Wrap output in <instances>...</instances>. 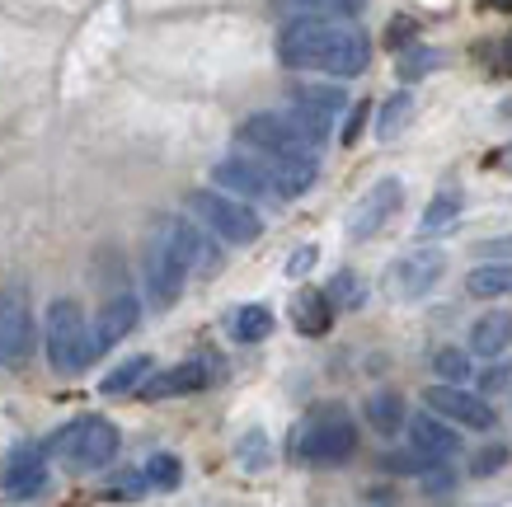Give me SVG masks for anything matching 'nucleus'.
Instances as JSON below:
<instances>
[{"instance_id": "39", "label": "nucleus", "mask_w": 512, "mask_h": 507, "mask_svg": "<svg viewBox=\"0 0 512 507\" xmlns=\"http://www.w3.org/2000/svg\"><path fill=\"white\" fill-rule=\"evenodd\" d=\"M480 385H484V390H508V367H489L480 376Z\"/></svg>"}, {"instance_id": "32", "label": "nucleus", "mask_w": 512, "mask_h": 507, "mask_svg": "<svg viewBox=\"0 0 512 507\" xmlns=\"http://www.w3.org/2000/svg\"><path fill=\"white\" fill-rule=\"evenodd\" d=\"M433 66H442V52H433V47H414V52H404L400 76L404 80H419V76H428Z\"/></svg>"}, {"instance_id": "22", "label": "nucleus", "mask_w": 512, "mask_h": 507, "mask_svg": "<svg viewBox=\"0 0 512 507\" xmlns=\"http://www.w3.org/2000/svg\"><path fill=\"white\" fill-rule=\"evenodd\" d=\"M466 292L484 296V301H498V296H512V263H484L466 277Z\"/></svg>"}, {"instance_id": "15", "label": "nucleus", "mask_w": 512, "mask_h": 507, "mask_svg": "<svg viewBox=\"0 0 512 507\" xmlns=\"http://www.w3.org/2000/svg\"><path fill=\"white\" fill-rule=\"evenodd\" d=\"M212 184H221L235 198H273V184H268V169L259 155H231L212 169Z\"/></svg>"}, {"instance_id": "11", "label": "nucleus", "mask_w": 512, "mask_h": 507, "mask_svg": "<svg viewBox=\"0 0 512 507\" xmlns=\"http://www.w3.org/2000/svg\"><path fill=\"white\" fill-rule=\"evenodd\" d=\"M423 404H428L433 414H442L447 423H466L470 432H494L498 428V414L489 409V400H484V395H470V390H461L456 381L428 385V390H423Z\"/></svg>"}, {"instance_id": "30", "label": "nucleus", "mask_w": 512, "mask_h": 507, "mask_svg": "<svg viewBox=\"0 0 512 507\" xmlns=\"http://www.w3.org/2000/svg\"><path fill=\"white\" fill-rule=\"evenodd\" d=\"M433 461L437 456H428L423 446H414V451H386V456H381V470H390V475H423Z\"/></svg>"}, {"instance_id": "40", "label": "nucleus", "mask_w": 512, "mask_h": 507, "mask_svg": "<svg viewBox=\"0 0 512 507\" xmlns=\"http://www.w3.org/2000/svg\"><path fill=\"white\" fill-rule=\"evenodd\" d=\"M480 254L489 259V254H512V240H489V245H480Z\"/></svg>"}, {"instance_id": "9", "label": "nucleus", "mask_w": 512, "mask_h": 507, "mask_svg": "<svg viewBox=\"0 0 512 507\" xmlns=\"http://www.w3.org/2000/svg\"><path fill=\"white\" fill-rule=\"evenodd\" d=\"M343 108H348V99H343L339 85H301V90L292 94V113L296 127L306 132L311 141H320L325 146L329 132H334V118H339Z\"/></svg>"}, {"instance_id": "16", "label": "nucleus", "mask_w": 512, "mask_h": 507, "mask_svg": "<svg viewBox=\"0 0 512 507\" xmlns=\"http://www.w3.org/2000/svg\"><path fill=\"white\" fill-rule=\"evenodd\" d=\"M0 489L10 493V498H38V493H47V451L19 446L15 456H10V470L0 479Z\"/></svg>"}, {"instance_id": "21", "label": "nucleus", "mask_w": 512, "mask_h": 507, "mask_svg": "<svg viewBox=\"0 0 512 507\" xmlns=\"http://www.w3.org/2000/svg\"><path fill=\"white\" fill-rule=\"evenodd\" d=\"M292 324H296V334H306V338L329 334V324H334V306H329V296L325 292H301L292 301Z\"/></svg>"}, {"instance_id": "3", "label": "nucleus", "mask_w": 512, "mask_h": 507, "mask_svg": "<svg viewBox=\"0 0 512 507\" xmlns=\"http://www.w3.org/2000/svg\"><path fill=\"white\" fill-rule=\"evenodd\" d=\"M118 446H123V437H118V428L109 418H76L62 432H52V442L43 451L47 456H62L66 470H76V475H94V470L113 465Z\"/></svg>"}, {"instance_id": "28", "label": "nucleus", "mask_w": 512, "mask_h": 507, "mask_svg": "<svg viewBox=\"0 0 512 507\" xmlns=\"http://www.w3.org/2000/svg\"><path fill=\"white\" fill-rule=\"evenodd\" d=\"M325 296H329V306L357 310L362 301H367V287H362L353 273H334V277H329V287H325Z\"/></svg>"}, {"instance_id": "34", "label": "nucleus", "mask_w": 512, "mask_h": 507, "mask_svg": "<svg viewBox=\"0 0 512 507\" xmlns=\"http://www.w3.org/2000/svg\"><path fill=\"white\" fill-rule=\"evenodd\" d=\"M498 465H508V446H489V451H480V456L470 461V475H494Z\"/></svg>"}, {"instance_id": "4", "label": "nucleus", "mask_w": 512, "mask_h": 507, "mask_svg": "<svg viewBox=\"0 0 512 507\" xmlns=\"http://www.w3.org/2000/svg\"><path fill=\"white\" fill-rule=\"evenodd\" d=\"M184 202H188V212L198 216L212 235H221L226 245H254V240L264 235L259 212H254L245 198L226 193V188H193Z\"/></svg>"}, {"instance_id": "41", "label": "nucleus", "mask_w": 512, "mask_h": 507, "mask_svg": "<svg viewBox=\"0 0 512 507\" xmlns=\"http://www.w3.org/2000/svg\"><path fill=\"white\" fill-rule=\"evenodd\" d=\"M494 165H498V169H508V174H512V146H508L503 155H494Z\"/></svg>"}, {"instance_id": "26", "label": "nucleus", "mask_w": 512, "mask_h": 507, "mask_svg": "<svg viewBox=\"0 0 512 507\" xmlns=\"http://www.w3.org/2000/svg\"><path fill=\"white\" fill-rule=\"evenodd\" d=\"M151 367H156L151 357H127L123 367L109 371V376L99 381V390H104V395H127V390H137V385L151 376Z\"/></svg>"}, {"instance_id": "1", "label": "nucleus", "mask_w": 512, "mask_h": 507, "mask_svg": "<svg viewBox=\"0 0 512 507\" xmlns=\"http://www.w3.org/2000/svg\"><path fill=\"white\" fill-rule=\"evenodd\" d=\"M278 62L292 71H325V76L353 80L372 66V38L348 19H287V29L278 33Z\"/></svg>"}, {"instance_id": "42", "label": "nucleus", "mask_w": 512, "mask_h": 507, "mask_svg": "<svg viewBox=\"0 0 512 507\" xmlns=\"http://www.w3.org/2000/svg\"><path fill=\"white\" fill-rule=\"evenodd\" d=\"M484 5H489V10H508L512 15V0H484Z\"/></svg>"}, {"instance_id": "7", "label": "nucleus", "mask_w": 512, "mask_h": 507, "mask_svg": "<svg viewBox=\"0 0 512 507\" xmlns=\"http://www.w3.org/2000/svg\"><path fill=\"white\" fill-rule=\"evenodd\" d=\"M400 207H404V184L400 179H395V174H390V179H376V184L353 202V212H348V226H343V231H348V240H357V245H362V240H376V235L400 216Z\"/></svg>"}, {"instance_id": "12", "label": "nucleus", "mask_w": 512, "mask_h": 507, "mask_svg": "<svg viewBox=\"0 0 512 507\" xmlns=\"http://www.w3.org/2000/svg\"><path fill=\"white\" fill-rule=\"evenodd\" d=\"M33 353V310L24 287L0 292V367H19Z\"/></svg>"}, {"instance_id": "38", "label": "nucleus", "mask_w": 512, "mask_h": 507, "mask_svg": "<svg viewBox=\"0 0 512 507\" xmlns=\"http://www.w3.org/2000/svg\"><path fill=\"white\" fill-rule=\"evenodd\" d=\"M362 123H367V104L348 108V123H343V146H353L357 132H362Z\"/></svg>"}, {"instance_id": "19", "label": "nucleus", "mask_w": 512, "mask_h": 507, "mask_svg": "<svg viewBox=\"0 0 512 507\" xmlns=\"http://www.w3.org/2000/svg\"><path fill=\"white\" fill-rule=\"evenodd\" d=\"M409 437H414V446H423L428 456H437V461L461 451V437H456V428H451L442 414H433V409H428V414H419V418H409Z\"/></svg>"}, {"instance_id": "10", "label": "nucleus", "mask_w": 512, "mask_h": 507, "mask_svg": "<svg viewBox=\"0 0 512 507\" xmlns=\"http://www.w3.org/2000/svg\"><path fill=\"white\" fill-rule=\"evenodd\" d=\"M156 240H165V245L179 254V263H184L188 273H202L212 277L221 268V249L207 240V226H198V221H184V216H165L160 221V235Z\"/></svg>"}, {"instance_id": "33", "label": "nucleus", "mask_w": 512, "mask_h": 507, "mask_svg": "<svg viewBox=\"0 0 512 507\" xmlns=\"http://www.w3.org/2000/svg\"><path fill=\"white\" fill-rule=\"evenodd\" d=\"M235 456H240V465H245V470H264V465H268V437H264V432H245Z\"/></svg>"}, {"instance_id": "35", "label": "nucleus", "mask_w": 512, "mask_h": 507, "mask_svg": "<svg viewBox=\"0 0 512 507\" xmlns=\"http://www.w3.org/2000/svg\"><path fill=\"white\" fill-rule=\"evenodd\" d=\"M456 489V475H451V470H442V465H428V470H423V493H428V498H433V493H451Z\"/></svg>"}, {"instance_id": "13", "label": "nucleus", "mask_w": 512, "mask_h": 507, "mask_svg": "<svg viewBox=\"0 0 512 507\" xmlns=\"http://www.w3.org/2000/svg\"><path fill=\"white\" fill-rule=\"evenodd\" d=\"M184 282H188V268L179 263V254H174L165 240H156V245H151V254H146V292H151V306H156V310L179 306Z\"/></svg>"}, {"instance_id": "14", "label": "nucleus", "mask_w": 512, "mask_h": 507, "mask_svg": "<svg viewBox=\"0 0 512 507\" xmlns=\"http://www.w3.org/2000/svg\"><path fill=\"white\" fill-rule=\"evenodd\" d=\"M137 320H141V306H137V296H109L104 301V310L94 315V324H90V353H94V362L109 353L113 343H123L132 329H137Z\"/></svg>"}, {"instance_id": "27", "label": "nucleus", "mask_w": 512, "mask_h": 507, "mask_svg": "<svg viewBox=\"0 0 512 507\" xmlns=\"http://www.w3.org/2000/svg\"><path fill=\"white\" fill-rule=\"evenodd\" d=\"M409 113H414V99L409 94H395L386 108H381V123H376V137L381 141H395L404 132V123H409Z\"/></svg>"}, {"instance_id": "37", "label": "nucleus", "mask_w": 512, "mask_h": 507, "mask_svg": "<svg viewBox=\"0 0 512 507\" xmlns=\"http://www.w3.org/2000/svg\"><path fill=\"white\" fill-rule=\"evenodd\" d=\"M315 259H320V249H315V245H301V249H296V254H292V263H287V273H292V277L311 273V268H315Z\"/></svg>"}, {"instance_id": "8", "label": "nucleus", "mask_w": 512, "mask_h": 507, "mask_svg": "<svg viewBox=\"0 0 512 507\" xmlns=\"http://www.w3.org/2000/svg\"><path fill=\"white\" fill-rule=\"evenodd\" d=\"M447 277V254L442 249H414L386 268V292L390 301H423L437 282Z\"/></svg>"}, {"instance_id": "24", "label": "nucleus", "mask_w": 512, "mask_h": 507, "mask_svg": "<svg viewBox=\"0 0 512 507\" xmlns=\"http://www.w3.org/2000/svg\"><path fill=\"white\" fill-rule=\"evenodd\" d=\"M367 0H278V10L287 19H306V15H329V19H348L357 15Z\"/></svg>"}, {"instance_id": "18", "label": "nucleus", "mask_w": 512, "mask_h": 507, "mask_svg": "<svg viewBox=\"0 0 512 507\" xmlns=\"http://www.w3.org/2000/svg\"><path fill=\"white\" fill-rule=\"evenodd\" d=\"M461 212H466V193L456 184H447V188H437L433 193V202L423 207V221H419V235L428 240V235H447V231H456L461 226Z\"/></svg>"}, {"instance_id": "20", "label": "nucleus", "mask_w": 512, "mask_h": 507, "mask_svg": "<svg viewBox=\"0 0 512 507\" xmlns=\"http://www.w3.org/2000/svg\"><path fill=\"white\" fill-rule=\"evenodd\" d=\"M512 343V310H489L470 324V353L475 357H498Z\"/></svg>"}, {"instance_id": "17", "label": "nucleus", "mask_w": 512, "mask_h": 507, "mask_svg": "<svg viewBox=\"0 0 512 507\" xmlns=\"http://www.w3.org/2000/svg\"><path fill=\"white\" fill-rule=\"evenodd\" d=\"M207 381H212V376H207L202 362H179V367H170V371H151L137 390H141V400H174V395H198Z\"/></svg>"}, {"instance_id": "25", "label": "nucleus", "mask_w": 512, "mask_h": 507, "mask_svg": "<svg viewBox=\"0 0 512 507\" xmlns=\"http://www.w3.org/2000/svg\"><path fill=\"white\" fill-rule=\"evenodd\" d=\"M231 334L240 338V343H264V338L273 334V310L268 306H240L231 315Z\"/></svg>"}, {"instance_id": "5", "label": "nucleus", "mask_w": 512, "mask_h": 507, "mask_svg": "<svg viewBox=\"0 0 512 507\" xmlns=\"http://www.w3.org/2000/svg\"><path fill=\"white\" fill-rule=\"evenodd\" d=\"M43 343H47V362L57 371H80L90 367L94 353H90V320H85V310L80 301L62 296V301H52L47 306V320H43Z\"/></svg>"}, {"instance_id": "29", "label": "nucleus", "mask_w": 512, "mask_h": 507, "mask_svg": "<svg viewBox=\"0 0 512 507\" xmlns=\"http://www.w3.org/2000/svg\"><path fill=\"white\" fill-rule=\"evenodd\" d=\"M141 475H146V484H151V489H179L184 465H179V456H165V451H160V456H151V461H146V470H141Z\"/></svg>"}, {"instance_id": "31", "label": "nucleus", "mask_w": 512, "mask_h": 507, "mask_svg": "<svg viewBox=\"0 0 512 507\" xmlns=\"http://www.w3.org/2000/svg\"><path fill=\"white\" fill-rule=\"evenodd\" d=\"M433 371L442 376V381H466L470 376V353H461V348H437Z\"/></svg>"}, {"instance_id": "23", "label": "nucleus", "mask_w": 512, "mask_h": 507, "mask_svg": "<svg viewBox=\"0 0 512 507\" xmlns=\"http://www.w3.org/2000/svg\"><path fill=\"white\" fill-rule=\"evenodd\" d=\"M367 423H372L381 437H395L404 428V400L395 390H376L372 400H367Z\"/></svg>"}, {"instance_id": "2", "label": "nucleus", "mask_w": 512, "mask_h": 507, "mask_svg": "<svg viewBox=\"0 0 512 507\" xmlns=\"http://www.w3.org/2000/svg\"><path fill=\"white\" fill-rule=\"evenodd\" d=\"M357 451V423L343 404H320L292 432V456L301 465H343Z\"/></svg>"}, {"instance_id": "6", "label": "nucleus", "mask_w": 512, "mask_h": 507, "mask_svg": "<svg viewBox=\"0 0 512 507\" xmlns=\"http://www.w3.org/2000/svg\"><path fill=\"white\" fill-rule=\"evenodd\" d=\"M240 141L245 146H254L259 155H296V160H315V151H320V141H311L301 127H296L292 113H254V118H245L240 123Z\"/></svg>"}, {"instance_id": "36", "label": "nucleus", "mask_w": 512, "mask_h": 507, "mask_svg": "<svg viewBox=\"0 0 512 507\" xmlns=\"http://www.w3.org/2000/svg\"><path fill=\"white\" fill-rule=\"evenodd\" d=\"M146 489V475H137V470H127V475H118L113 479V498H137V493Z\"/></svg>"}]
</instances>
